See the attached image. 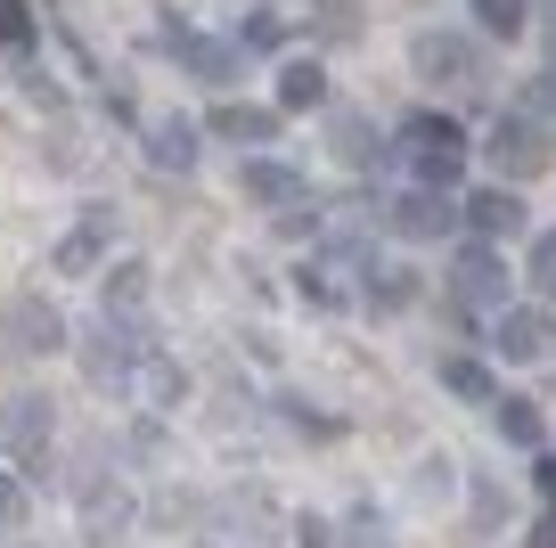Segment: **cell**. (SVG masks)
Wrapping results in <instances>:
<instances>
[{"mask_svg":"<svg viewBox=\"0 0 556 548\" xmlns=\"http://www.w3.org/2000/svg\"><path fill=\"white\" fill-rule=\"evenodd\" d=\"M442 385H451L458 401H491V369L483 360H442Z\"/></svg>","mask_w":556,"mask_h":548,"instance_id":"cell-23","label":"cell"},{"mask_svg":"<svg viewBox=\"0 0 556 548\" xmlns=\"http://www.w3.org/2000/svg\"><path fill=\"white\" fill-rule=\"evenodd\" d=\"M303 107H328V66L319 58H287L278 66V115H303Z\"/></svg>","mask_w":556,"mask_h":548,"instance_id":"cell-15","label":"cell"},{"mask_svg":"<svg viewBox=\"0 0 556 548\" xmlns=\"http://www.w3.org/2000/svg\"><path fill=\"white\" fill-rule=\"evenodd\" d=\"M377 278H384V287H368V295H377L384 311H401V303L417 295V271H377Z\"/></svg>","mask_w":556,"mask_h":548,"instance_id":"cell-28","label":"cell"},{"mask_svg":"<svg viewBox=\"0 0 556 548\" xmlns=\"http://www.w3.org/2000/svg\"><path fill=\"white\" fill-rule=\"evenodd\" d=\"M483 410H491V426H500L516 450H540V443H548V426H540V401H507V394H491Z\"/></svg>","mask_w":556,"mask_h":548,"instance_id":"cell-20","label":"cell"},{"mask_svg":"<svg viewBox=\"0 0 556 548\" xmlns=\"http://www.w3.org/2000/svg\"><path fill=\"white\" fill-rule=\"evenodd\" d=\"M238 197H245V205H295V197H312V180H303V172L295 164H278V155H254V164H245L238 172Z\"/></svg>","mask_w":556,"mask_h":548,"instance_id":"cell-13","label":"cell"},{"mask_svg":"<svg viewBox=\"0 0 556 548\" xmlns=\"http://www.w3.org/2000/svg\"><path fill=\"white\" fill-rule=\"evenodd\" d=\"M540 50H548V66H556V9L540 17Z\"/></svg>","mask_w":556,"mask_h":548,"instance_id":"cell-34","label":"cell"},{"mask_svg":"<svg viewBox=\"0 0 556 548\" xmlns=\"http://www.w3.org/2000/svg\"><path fill=\"white\" fill-rule=\"evenodd\" d=\"M17 548H34V540H17Z\"/></svg>","mask_w":556,"mask_h":548,"instance_id":"cell-37","label":"cell"},{"mask_svg":"<svg viewBox=\"0 0 556 548\" xmlns=\"http://www.w3.org/2000/svg\"><path fill=\"white\" fill-rule=\"evenodd\" d=\"M50 434H58L50 394H9V410H0V450H9V459L41 466V459H50Z\"/></svg>","mask_w":556,"mask_h":548,"instance_id":"cell-6","label":"cell"},{"mask_svg":"<svg viewBox=\"0 0 556 548\" xmlns=\"http://www.w3.org/2000/svg\"><path fill=\"white\" fill-rule=\"evenodd\" d=\"M74 491H83V540L90 548H115L123 532L139 524V499H131L123 475H90V483H74Z\"/></svg>","mask_w":556,"mask_h":548,"instance_id":"cell-4","label":"cell"},{"mask_svg":"<svg viewBox=\"0 0 556 548\" xmlns=\"http://www.w3.org/2000/svg\"><path fill=\"white\" fill-rule=\"evenodd\" d=\"M500 515H507V499H500V483H475V524H500Z\"/></svg>","mask_w":556,"mask_h":548,"instance_id":"cell-31","label":"cell"},{"mask_svg":"<svg viewBox=\"0 0 556 548\" xmlns=\"http://www.w3.org/2000/svg\"><path fill=\"white\" fill-rule=\"evenodd\" d=\"M106 238H115V205H90L83 222H74L66 238H58L50 271H58V278H90V271L106 262Z\"/></svg>","mask_w":556,"mask_h":548,"instance_id":"cell-11","label":"cell"},{"mask_svg":"<svg viewBox=\"0 0 556 548\" xmlns=\"http://www.w3.org/2000/svg\"><path fill=\"white\" fill-rule=\"evenodd\" d=\"M548 132H540L532 115H523V107H507L500 123H491V164L507 172V180H532V172H548Z\"/></svg>","mask_w":556,"mask_h":548,"instance_id":"cell-7","label":"cell"},{"mask_svg":"<svg viewBox=\"0 0 556 548\" xmlns=\"http://www.w3.org/2000/svg\"><path fill=\"white\" fill-rule=\"evenodd\" d=\"M139 303H148V262H115L99 287V311H115V320H139Z\"/></svg>","mask_w":556,"mask_h":548,"instance_id":"cell-21","label":"cell"},{"mask_svg":"<svg viewBox=\"0 0 556 548\" xmlns=\"http://www.w3.org/2000/svg\"><path fill=\"white\" fill-rule=\"evenodd\" d=\"M458 222H467V229H475V238H491V246H507V238H523V197H516V189H507V180H500V189H475V197H467V205H458Z\"/></svg>","mask_w":556,"mask_h":548,"instance_id":"cell-12","label":"cell"},{"mask_svg":"<svg viewBox=\"0 0 556 548\" xmlns=\"http://www.w3.org/2000/svg\"><path fill=\"white\" fill-rule=\"evenodd\" d=\"M17 524H25V483L0 475V532H17Z\"/></svg>","mask_w":556,"mask_h":548,"instance_id":"cell-30","label":"cell"},{"mask_svg":"<svg viewBox=\"0 0 556 548\" xmlns=\"http://www.w3.org/2000/svg\"><path fill=\"white\" fill-rule=\"evenodd\" d=\"M189 515H197L189 491H164V499H156V524H189Z\"/></svg>","mask_w":556,"mask_h":548,"instance_id":"cell-32","label":"cell"},{"mask_svg":"<svg viewBox=\"0 0 556 548\" xmlns=\"http://www.w3.org/2000/svg\"><path fill=\"white\" fill-rule=\"evenodd\" d=\"M523 115H532V123H556V66L540 74L532 90H523Z\"/></svg>","mask_w":556,"mask_h":548,"instance_id":"cell-27","label":"cell"},{"mask_svg":"<svg viewBox=\"0 0 556 548\" xmlns=\"http://www.w3.org/2000/svg\"><path fill=\"white\" fill-rule=\"evenodd\" d=\"M475 17H483L491 41H516L523 25H532V0H475Z\"/></svg>","mask_w":556,"mask_h":548,"instance_id":"cell-22","label":"cell"},{"mask_svg":"<svg viewBox=\"0 0 556 548\" xmlns=\"http://www.w3.org/2000/svg\"><path fill=\"white\" fill-rule=\"evenodd\" d=\"M328 139H336V155H344L352 172H377L384 155H393V148L377 139V123H368V115H336V123H328Z\"/></svg>","mask_w":556,"mask_h":548,"instance_id":"cell-16","label":"cell"},{"mask_svg":"<svg viewBox=\"0 0 556 548\" xmlns=\"http://www.w3.org/2000/svg\"><path fill=\"white\" fill-rule=\"evenodd\" d=\"M409 66H417V83L458 90V99H475V90L491 83V74H483V50H475L467 34H417V41H409Z\"/></svg>","mask_w":556,"mask_h":548,"instance_id":"cell-2","label":"cell"},{"mask_svg":"<svg viewBox=\"0 0 556 548\" xmlns=\"http://www.w3.org/2000/svg\"><path fill=\"white\" fill-rule=\"evenodd\" d=\"M393 148L409 155V164L426 172L434 189H451V180H458V164H467V132H458L451 115H409V123L393 132Z\"/></svg>","mask_w":556,"mask_h":548,"instance_id":"cell-3","label":"cell"},{"mask_svg":"<svg viewBox=\"0 0 556 548\" xmlns=\"http://www.w3.org/2000/svg\"><path fill=\"white\" fill-rule=\"evenodd\" d=\"M238 50H287V17H278V9H254V17L238 25Z\"/></svg>","mask_w":556,"mask_h":548,"instance_id":"cell-24","label":"cell"},{"mask_svg":"<svg viewBox=\"0 0 556 548\" xmlns=\"http://www.w3.org/2000/svg\"><path fill=\"white\" fill-rule=\"evenodd\" d=\"M540 499H548V508H556V459L540 466Z\"/></svg>","mask_w":556,"mask_h":548,"instance_id":"cell-36","label":"cell"},{"mask_svg":"<svg viewBox=\"0 0 556 548\" xmlns=\"http://www.w3.org/2000/svg\"><path fill=\"white\" fill-rule=\"evenodd\" d=\"M523 278H532L540 295H556V238H540V246H532V271H523Z\"/></svg>","mask_w":556,"mask_h":548,"instance_id":"cell-29","label":"cell"},{"mask_svg":"<svg viewBox=\"0 0 556 548\" xmlns=\"http://www.w3.org/2000/svg\"><path fill=\"white\" fill-rule=\"evenodd\" d=\"M532 548H556V508L540 515V532H532Z\"/></svg>","mask_w":556,"mask_h":548,"instance_id":"cell-35","label":"cell"},{"mask_svg":"<svg viewBox=\"0 0 556 548\" xmlns=\"http://www.w3.org/2000/svg\"><path fill=\"white\" fill-rule=\"evenodd\" d=\"M164 50H173V58H189V66L205 74V83H229V74H238V41H197V34H164Z\"/></svg>","mask_w":556,"mask_h":548,"instance_id":"cell-19","label":"cell"},{"mask_svg":"<svg viewBox=\"0 0 556 548\" xmlns=\"http://www.w3.org/2000/svg\"><path fill=\"white\" fill-rule=\"evenodd\" d=\"M213 132L238 139V148H262V139H278V107H245V99H229V107H213Z\"/></svg>","mask_w":556,"mask_h":548,"instance_id":"cell-17","label":"cell"},{"mask_svg":"<svg viewBox=\"0 0 556 548\" xmlns=\"http://www.w3.org/2000/svg\"><path fill=\"white\" fill-rule=\"evenodd\" d=\"M148 155H156V172H189V164H197V123H189V115L148 123Z\"/></svg>","mask_w":556,"mask_h":548,"instance_id":"cell-18","label":"cell"},{"mask_svg":"<svg viewBox=\"0 0 556 548\" xmlns=\"http://www.w3.org/2000/svg\"><path fill=\"white\" fill-rule=\"evenodd\" d=\"M0 41H9V50H25V41H34V17H25V0H0Z\"/></svg>","mask_w":556,"mask_h":548,"instance_id":"cell-26","label":"cell"},{"mask_svg":"<svg viewBox=\"0 0 556 548\" xmlns=\"http://www.w3.org/2000/svg\"><path fill=\"white\" fill-rule=\"evenodd\" d=\"M131 385H139V401H148V410H180V394H189V377H180V360H164L156 344H148V352H139V369H131Z\"/></svg>","mask_w":556,"mask_h":548,"instance_id":"cell-14","label":"cell"},{"mask_svg":"<svg viewBox=\"0 0 556 548\" xmlns=\"http://www.w3.org/2000/svg\"><path fill=\"white\" fill-rule=\"evenodd\" d=\"M384 222H393V238H409V246H434V238H451L458 229V205H451V189H409V197H393L384 205Z\"/></svg>","mask_w":556,"mask_h":548,"instance_id":"cell-8","label":"cell"},{"mask_svg":"<svg viewBox=\"0 0 556 548\" xmlns=\"http://www.w3.org/2000/svg\"><path fill=\"white\" fill-rule=\"evenodd\" d=\"M139 320H115V311H99V327L83 336V377H90V394H123L131 385V369H139Z\"/></svg>","mask_w":556,"mask_h":548,"instance_id":"cell-1","label":"cell"},{"mask_svg":"<svg viewBox=\"0 0 556 548\" xmlns=\"http://www.w3.org/2000/svg\"><path fill=\"white\" fill-rule=\"evenodd\" d=\"M0 327H9V352H66V336H74L66 311H58L50 295H17Z\"/></svg>","mask_w":556,"mask_h":548,"instance_id":"cell-9","label":"cell"},{"mask_svg":"<svg viewBox=\"0 0 556 548\" xmlns=\"http://www.w3.org/2000/svg\"><path fill=\"white\" fill-rule=\"evenodd\" d=\"M548 344H556L548 311H532V303L491 311V352H500V360H548Z\"/></svg>","mask_w":556,"mask_h":548,"instance_id":"cell-10","label":"cell"},{"mask_svg":"<svg viewBox=\"0 0 556 548\" xmlns=\"http://www.w3.org/2000/svg\"><path fill=\"white\" fill-rule=\"evenodd\" d=\"M336 548H393V540H384V524H377V515L361 508V515H352L344 532H336Z\"/></svg>","mask_w":556,"mask_h":548,"instance_id":"cell-25","label":"cell"},{"mask_svg":"<svg viewBox=\"0 0 556 548\" xmlns=\"http://www.w3.org/2000/svg\"><path fill=\"white\" fill-rule=\"evenodd\" d=\"M295 548H336V524H319V515H303V524H295Z\"/></svg>","mask_w":556,"mask_h":548,"instance_id":"cell-33","label":"cell"},{"mask_svg":"<svg viewBox=\"0 0 556 548\" xmlns=\"http://www.w3.org/2000/svg\"><path fill=\"white\" fill-rule=\"evenodd\" d=\"M451 303L458 311H507V262L491 238H475L467 254L451 262Z\"/></svg>","mask_w":556,"mask_h":548,"instance_id":"cell-5","label":"cell"}]
</instances>
